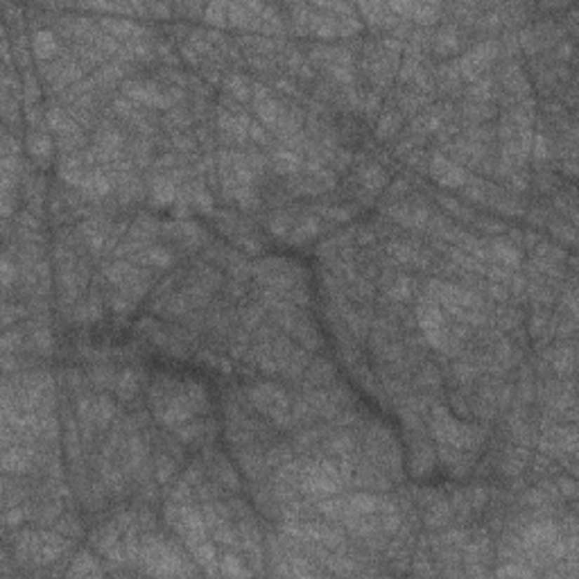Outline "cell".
<instances>
[{"mask_svg": "<svg viewBox=\"0 0 579 579\" xmlns=\"http://www.w3.org/2000/svg\"><path fill=\"white\" fill-rule=\"evenodd\" d=\"M134 262H143V265L157 267V269H166L175 262V253H172L168 247H159V245H147L143 251H138L134 258Z\"/></svg>", "mask_w": 579, "mask_h": 579, "instance_id": "7c38bea8", "label": "cell"}, {"mask_svg": "<svg viewBox=\"0 0 579 579\" xmlns=\"http://www.w3.org/2000/svg\"><path fill=\"white\" fill-rule=\"evenodd\" d=\"M86 380H88L91 387H95V390H100V392H105V390L116 387L118 373H116L114 369H111L109 364H95V367L88 371Z\"/></svg>", "mask_w": 579, "mask_h": 579, "instance_id": "d6986e66", "label": "cell"}, {"mask_svg": "<svg viewBox=\"0 0 579 579\" xmlns=\"http://www.w3.org/2000/svg\"><path fill=\"white\" fill-rule=\"evenodd\" d=\"M140 382H143V375H140L136 369H125L123 373H118V380H116V394L118 399L123 403H129L134 401L136 396L140 394Z\"/></svg>", "mask_w": 579, "mask_h": 579, "instance_id": "5bb4252c", "label": "cell"}, {"mask_svg": "<svg viewBox=\"0 0 579 579\" xmlns=\"http://www.w3.org/2000/svg\"><path fill=\"white\" fill-rule=\"evenodd\" d=\"M473 222L477 225V229L484 231V233H489V236H500V233H507V227L503 225V222H495L491 218H473Z\"/></svg>", "mask_w": 579, "mask_h": 579, "instance_id": "8d00e7d4", "label": "cell"}, {"mask_svg": "<svg viewBox=\"0 0 579 579\" xmlns=\"http://www.w3.org/2000/svg\"><path fill=\"white\" fill-rule=\"evenodd\" d=\"M557 491L561 498H575L577 493V482H575V477H568V475H561L557 480Z\"/></svg>", "mask_w": 579, "mask_h": 579, "instance_id": "ab89813d", "label": "cell"}, {"mask_svg": "<svg viewBox=\"0 0 579 579\" xmlns=\"http://www.w3.org/2000/svg\"><path fill=\"white\" fill-rule=\"evenodd\" d=\"M360 9L367 14L369 23H373V25H392V27H396L401 21V18H396V16L390 14L392 9L387 5H360Z\"/></svg>", "mask_w": 579, "mask_h": 579, "instance_id": "d4e9b609", "label": "cell"}, {"mask_svg": "<svg viewBox=\"0 0 579 579\" xmlns=\"http://www.w3.org/2000/svg\"><path fill=\"white\" fill-rule=\"evenodd\" d=\"M550 229H552V233H557L559 238H566L568 242H575V227H568L566 222H561V220H557V222H552L550 225Z\"/></svg>", "mask_w": 579, "mask_h": 579, "instance_id": "60d3db41", "label": "cell"}, {"mask_svg": "<svg viewBox=\"0 0 579 579\" xmlns=\"http://www.w3.org/2000/svg\"><path fill=\"white\" fill-rule=\"evenodd\" d=\"M437 199H439V204L448 211V213H453V218H460V220H464V222H473V218H475V213L471 211V208H466V206H462L460 201L457 199H453V197H448V195H437Z\"/></svg>", "mask_w": 579, "mask_h": 579, "instance_id": "4dcf8cb0", "label": "cell"}, {"mask_svg": "<svg viewBox=\"0 0 579 579\" xmlns=\"http://www.w3.org/2000/svg\"><path fill=\"white\" fill-rule=\"evenodd\" d=\"M177 184L172 181L168 175H154L149 181V197H152V204L157 206H168V204H175L177 201Z\"/></svg>", "mask_w": 579, "mask_h": 579, "instance_id": "ba28073f", "label": "cell"}, {"mask_svg": "<svg viewBox=\"0 0 579 579\" xmlns=\"http://www.w3.org/2000/svg\"><path fill=\"white\" fill-rule=\"evenodd\" d=\"M262 314H265V306H262V303L242 308L240 319H242V326H245V331H256L260 326V321H262Z\"/></svg>", "mask_w": 579, "mask_h": 579, "instance_id": "836d02e7", "label": "cell"}, {"mask_svg": "<svg viewBox=\"0 0 579 579\" xmlns=\"http://www.w3.org/2000/svg\"><path fill=\"white\" fill-rule=\"evenodd\" d=\"M164 123H166L170 129L181 131V129L188 127V125L192 123V114H188V111L181 109V107H172V109H168V114L164 116Z\"/></svg>", "mask_w": 579, "mask_h": 579, "instance_id": "1f68e13d", "label": "cell"}, {"mask_svg": "<svg viewBox=\"0 0 579 579\" xmlns=\"http://www.w3.org/2000/svg\"><path fill=\"white\" fill-rule=\"evenodd\" d=\"M457 46H460V34H457V29L453 25L441 27L432 39V48L437 50V55H441V57L455 53Z\"/></svg>", "mask_w": 579, "mask_h": 579, "instance_id": "44dd1931", "label": "cell"}, {"mask_svg": "<svg viewBox=\"0 0 579 579\" xmlns=\"http://www.w3.org/2000/svg\"><path fill=\"white\" fill-rule=\"evenodd\" d=\"M530 462V451L527 446H516V448H505L500 453V462H498V471L505 477H521Z\"/></svg>", "mask_w": 579, "mask_h": 579, "instance_id": "8992f818", "label": "cell"}, {"mask_svg": "<svg viewBox=\"0 0 579 579\" xmlns=\"http://www.w3.org/2000/svg\"><path fill=\"white\" fill-rule=\"evenodd\" d=\"M220 573L222 575H229V577H247V575H253L251 568H245V561L233 552H225L220 557Z\"/></svg>", "mask_w": 579, "mask_h": 579, "instance_id": "cb8c5ba5", "label": "cell"}, {"mask_svg": "<svg viewBox=\"0 0 579 579\" xmlns=\"http://www.w3.org/2000/svg\"><path fill=\"white\" fill-rule=\"evenodd\" d=\"M102 573L105 571L100 568V561L88 550H79L70 559V566L66 571L68 577H91V575H102Z\"/></svg>", "mask_w": 579, "mask_h": 579, "instance_id": "9a60e30c", "label": "cell"}, {"mask_svg": "<svg viewBox=\"0 0 579 579\" xmlns=\"http://www.w3.org/2000/svg\"><path fill=\"white\" fill-rule=\"evenodd\" d=\"M218 434V425L208 416H199L188 423H181L175 428L177 441L188 444V446H208Z\"/></svg>", "mask_w": 579, "mask_h": 579, "instance_id": "277c9868", "label": "cell"}, {"mask_svg": "<svg viewBox=\"0 0 579 579\" xmlns=\"http://www.w3.org/2000/svg\"><path fill=\"white\" fill-rule=\"evenodd\" d=\"M536 184H538V190H545V192H547V190L557 188V186H559V181H557L552 175H543V172H541V175L536 177Z\"/></svg>", "mask_w": 579, "mask_h": 579, "instance_id": "b9f144b4", "label": "cell"}, {"mask_svg": "<svg viewBox=\"0 0 579 579\" xmlns=\"http://www.w3.org/2000/svg\"><path fill=\"white\" fill-rule=\"evenodd\" d=\"M299 77H301V79H312V77H314V68H312V64H306V62H303V64L299 66Z\"/></svg>", "mask_w": 579, "mask_h": 579, "instance_id": "7bdbcfd3", "label": "cell"}, {"mask_svg": "<svg viewBox=\"0 0 579 579\" xmlns=\"http://www.w3.org/2000/svg\"><path fill=\"white\" fill-rule=\"evenodd\" d=\"M116 416H118L116 405L111 403L107 396H98V399H93V419L100 430L109 428V423L116 421Z\"/></svg>", "mask_w": 579, "mask_h": 579, "instance_id": "603a6c76", "label": "cell"}, {"mask_svg": "<svg viewBox=\"0 0 579 579\" xmlns=\"http://www.w3.org/2000/svg\"><path fill=\"white\" fill-rule=\"evenodd\" d=\"M272 166L277 172H281V175H299L303 170V159L297 152L279 145L272 149Z\"/></svg>", "mask_w": 579, "mask_h": 579, "instance_id": "30bf717a", "label": "cell"}, {"mask_svg": "<svg viewBox=\"0 0 579 579\" xmlns=\"http://www.w3.org/2000/svg\"><path fill=\"white\" fill-rule=\"evenodd\" d=\"M206 21H208L211 25H218V27L227 25V23H229V5H225V3H213V5H208V7H206Z\"/></svg>", "mask_w": 579, "mask_h": 579, "instance_id": "d590c367", "label": "cell"}, {"mask_svg": "<svg viewBox=\"0 0 579 579\" xmlns=\"http://www.w3.org/2000/svg\"><path fill=\"white\" fill-rule=\"evenodd\" d=\"M170 145L175 147V152H181V154H190V152H195V147H197V140H195V136H190V134H181V131H172V136H170Z\"/></svg>", "mask_w": 579, "mask_h": 579, "instance_id": "e575fe53", "label": "cell"}, {"mask_svg": "<svg viewBox=\"0 0 579 579\" xmlns=\"http://www.w3.org/2000/svg\"><path fill=\"white\" fill-rule=\"evenodd\" d=\"M493 95H495V91H493V79L491 77L475 79L473 86L469 88V98L477 100V102H489Z\"/></svg>", "mask_w": 579, "mask_h": 579, "instance_id": "f546056e", "label": "cell"}, {"mask_svg": "<svg viewBox=\"0 0 579 579\" xmlns=\"http://www.w3.org/2000/svg\"><path fill=\"white\" fill-rule=\"evenodd\" d=\"M498 577H534L536 571L532 566H527L523 561H505L500 568L495 571Z\"/></svg>", "mask_w": 579, "mask_h": 579, "instance_id": "d6a6232c", "label": "cell"}, {"mask_svg": "<svg viewBox=\"0 0 579 579\" xmlns=\"http://www.w3.org/2000/svg\"><path fill=\"white\" fill-rule=\"evenodd\" d=\"M441 385V378H439V371L434 369V364H425L414 375V387L419 390H428V392H434L439 390Z\"/></svg>", "mask_w": 579, "mask_h": 579, "instance_id": "4316f807", "label": "cell"}, {"mask_svg": "<svg viewBox=\"0 0 579 579\" xmlns=\"http://www.w3.org/2000/svg\"><path fill=\"white\" fill-rule=\"evenodd\" d=\"M321 231V225H319V218H314V215H301L294 220V225L288 233V242H292V245H303V242H308L312 240L317 233Z\"/></svg>", "mask_w": 579, "mask_h": 579, "instance_id": "8fae6325", "label": "cell"}, {"mask_svg": "<svg viewBox=\"0 0 579 579\" xmlns=\"http://www.w3.org/2000/svg\"><path fill=\"white\" fill-rule=\"evenodd\" d=\"M335 375H338V371H335V364L326 358H317V360H312L306 371H303V385L301 387L310 392V390H324V387H328V385L335 380Z\"/></svg>", "mask_w": 579, "mask_h": 579, "instance_id": "5b68a950", "label": "cell"}, {"mask_svg": "<svg viewBox=\"0 0 579 579\" xmlns=\"http://www.w3.org/2000/svg\"><path fill=\"white\" fill-rule=\"evenodd\" d=\"M32 50H34V57L41 64H48L50 59H55L59 46H57V39H55L53 29H39V32H34V36H32Z\"/></svg>", "mask_w": 579, "mask_h": 579, "instance_id": "2e32d148", "label": "cell"}, {"mask_svg": "<svg viewBox=\"0 0 579 579\" xmlns=\"http://www.w3.org/2000/svg\"><path fill=\"white\" fill-rule=\"evenodd\" d=\"M53 527H55V530H57L59 534H64V536H68V538H79V536L84 534V525H82V521H79V518L73 516V514L59 516Z\"/></svg>", "mask_w": 579, "mask_h": 579, "instance_id": "83f0119b", "label": "cell"}, {"mask_svg": "<svg viewBox=\"0 0 579 579\" xmlns=\"http://www.w3.org/2000/svg\"><path fill=\"white\" fill-rule=\"evenodd\" d=\"M430 432L441 446H451L457 451L475 453L486 441V428L475 423H464L455 419L446 405H432Z\"/></svg>", "mask_w": 579, "mask_h": 579, "instance_id": "6da1fadb", "label": "cell"}, {"mask_svg": "<svg viewBox=\"0 0 579 579\" xmlns=\"http://www.w3.org/2000/svg\"><path fill=\"white\" fill-rule=\"evenodd\" d=\"M489 251H491V260H495L498 265H503L507 269H514L523 262L521 249L512 245L510 240H489Z\"/></svg>", "mask_w": 579, "mask_h": 579, "instance_id": "9c48e42d", "label": "cell"}, {"mask_svg": "<svg viewBox=\"0 0 579 579\" xmlns=\"http://www.w3.org/2000/svg\"><path fill=\"white\" fill-rule=\"evenodd\" d=\"M460 114L466 120H471V123H480V120H489L495 114V109L489 102H477V100H471V102L462 105Z\"/></svg>", "mask_w": 579, "mask_h": 579, "instance_id": "484cf974", "label": "cell"}, {"mask_svg": "<svg viewBox=\"0 0 579 579\" xmlns=\"http://www.w3.org/2000/svg\"><path fill=\"white\" fill-rule=\"evenodd\" d=\"M401 123H403V116L399 109H387L385 114L380 116L378 120V127H375V136L380 140H390L399 134L401 129Z\"/></svg>", "mask_w": 579, "mask_h": 579, "instance_id": "ffe728a7", "label": "cell"}, {"mask_svg": "<svg viewBox=\"0 0 579 579\" xmlns=\"http://www.w3.org/2000/svg\"><path fill=\"white\" fill-rule=\"evenodd\" d=\"M225 88L227 93L236 100V102H247V100H253V91H251V82L240 73H231L225 79Z\"/></svg>", "mask_w": 579, "mask_h": 579, "instance_id": "e0dca14e", "label": "cell"}, {"mask_svg": "<svg viewBox=\"0 0 579 579\" xmlns=\"http://www.w3.org/2000/svg\"><path fill=\"white\" fill-rule=\"evenodd\" d=\"M27 152L36 161H50V157H53V138L44 134V131H29Z\"/></svg>", "mask_w": 579, "mask_h": 579, "instance_id": "ac0fdd59", "label": "cell"}, {"mask_svg": "<svg viewBox=\"0 0 579 579\" xmlns=\"http://www.w3.org/2000/svg\"><path fill=\"white\" fill-rule=\"evenodd\" d=\"M437 451L423 434H410V460L408 466L414 477H428L434 469Z\"/></svg>", "mask_w": 579, "mask_h": 579, "instance_id": "3957f363", "label": "cell"}, {"mask_svg": "<svg viewBox=\"0 0 579 579\" xmlns=\"http://www.w3.org/2000/svg\"><path fill=\"white\" fill-rule=\"evenodd\" d=\"M434 79H437V84H439V88L446 91V93H451V91L457 88V86H460V82H462L455 64H441L439 68H437Z\"/></svg>", "mask_w": 579, "mask_h": 579, "instance_id": "f1b7e54d", "label": "cell"}, {"mask_svg": "<svg viewBox=\"0 0 579 579\" xmlns=\"http://www.w3.org/2000/svg\"><path fill=\"white\" fill-rule=\"evenodd\" d=\"M428 172L441 188H462L469 184L471 175L462 166H457L444 152H434L428 159Z\"/></svg>", "mask_w": 579, "mask_h": 579, "instance_id": "7a4b0ae2", "label": "cell"}, {"mask_svg": "<svg viewBox=\"0 0 579 579\" xmlns=\"http://www.w3.org/2000/svg\"><path fill=\"white\" fill-rule=\"evenodd\" d=\"M177 464L179 460H175L172 455L164 453V451H157V457H154V477L159 480V484H168L172 477L177 475Z\"/></svg>", "mask_w": 579, "mask_h": 579, "instance_id": "7402d4cb", "label": "cell"}, {"mask_svg": "<svg viewBox=\"0 0 579 579\" xmlns=\"http://www.w3.org/2000/svg\"><path fill=\"white\" fill-rule=\"evenodd\" d=\"M253 109H256V116L260 120V125L267 127V129H274L279 123L281 114H283V109H286V105H281L279 100H274L272 95H267V98L253 100Z\"/></svg>", "mask_w": 579, "mask_h": 579, "instance_id": "4fadbf2b", "label": "cell"}, {"mask_svg": "<svg viewBox=\"0 0 579 579\" xmlns=\"http://www.w3.org/2000/svg\"><path fill=\"white\" fill-rule=\"evenodd\" d=\"M247 136L253 140V145H267L269 143L267 127H262L260 123H251L249 129H247Z\"/></svg>", "mask_w": 579, "mask_h": 579, "instance_id": "74e56055", "label": "cell"}, {"mask_svg": "<svg viewBox=\"0 0 579 579\" xmlns=\"http://www.w3.org/2000/svg\"><path fill=\"white\" fill-rule=\"evenodd\" d=\"M21 342H23V335L16 331H7L5 333V338H3V349L5 353H18V349H21Z\"/></svg>", "mask_w": 579, "mask_h": 579, "instance_id": "f35d334b", "label": "cell"}, {"mask_svg": "<svg viewBox=\"0 0 579 579\" xmlns=\"http://www.w3.org/2000/svg\"><path fill=\"white\" fill-rule=\"evenodd\" d=\"M100 27L107 29L114 39H127V41H138V39L145 34V27H140L134 21H127V18L105 16V18H100Z\"/></svg>", "mask_w": 579, "mask_h": 579, "instance_id": "52a82bcc", "label": "cell"}]
</instances>
